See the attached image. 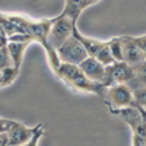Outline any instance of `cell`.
<instances>
[{
    "instance_id": "1",
    "label": "cell",
    "mask_w": 146,
    "mask_h": 146,
    "mask_svg": "<svg viewBox=\"0 0 146 146\" xmlns=\"http://www.w3.org/2000/svg\"><path fill=\"white\" fill-rule=\"evenodd\" d=\"M54 73L64 83H67L69 86H72L73 89H76V91L100 95V92L102 89L101 85L88 80L86 76H85L82 73V70L79 69V66L69 64V63H60V66L56 69Z\"/></svg>"
},
{
    "instance_id": "2",
    "label": "cell",
    "mask_w": 146,
    "mask_h": 146,
    "mask_svg": "<svg viewBox=\"0 0 146 146\" xmlns=\"http://www.w3.org/2000/svg\"><path fill=\"white\" fill-rule=\"evenodd\" d=\"M100 96L102 98L105 107L110 110V113L133 105V94L126 83H117L105 88L102 86Z\"/></svg>"
},
{
    "instance_id": "3",
    "label": "cell",
    "mask_w": 146,
    "mask_h": 146,
    "mask_svg": "<svg viewBox=\"0 0 146 146\" xmlns=\"http://www.w3.org/2000/svg\"><path fill=\"white\" fill-rule=\"evenodd\" d=\"M73 35L80 41V44L83 45L85 51L89 57L96 58L100 63H102L104 66H108L114 63V60L111 57V53H110V48H108V42L107 41H100V40H94V38H88L85 36L76 27L73 29Z\"/></svg>"
},
{
    "instance_id": "4",
    "label": "cell",
    "mask_w": 146,
    "mask_h": 146,
    "mask_svg": "<svg viewBox=\"0 0 146 146\" xmlns=\"http://www.w3.org/2000/svg\"><path fill=\"white\" fill-rule=\"evenodd\" d=\"M76 27V22L69 19L67 16L60 13L58 16L53 18V22H51V27L48 29V34H47V44L53 47V48H57L58 45H62L69 36L73 34V29Z\"/></svg>"
},
{
    "instance_id": "5",
    "label": "cell",
    "mask_w": 146,
    "mask_h": 146,
    "mask_svg": "<svg viewBox=\"0 0 146 146\" xmlns=\"http://www.w3.org/2000/svg\"><path fill=\"white\" fill-rule=\"evenodd\" d=\"M56 53H57L60 63H69V64H75V66H78L80 62H83L88 57L83 45L73 34L62 45H58L56 48Z\"/></svg>"
},
{
    "instance_id": "6",
    "label": "cell",
    "mask_w": 146,
    "mask_h": 146,
    "mask_svg": "<svg viewBox=\"0 0 146 146\" xmlns=\"http://www.w3.org/2000/svg\"><path fill=\"white\" fill-rule=\"evenodd\" d=\"M111 114L114 115H118L124 123L133 130V135H139V136H143L146 137V133H145V110L136 107V105H130V107H126V108H120V110H115Z\"/></svg>"
},
{
    "instance_id": "7",
    "label": "cell",
    "mask_w": 146,
    "mask_h": 146,
    "mask_svg": "<svg viewBox=\"0 0 146 146\" xmlns=\"http://www.w3.org/2000/svg\"><path fill=\"white\" fill-rule=\"evenodd\" d=\"M133 76H135V67H131L126 62H114L105 66L102 86L105 88L117 83H127Z\"/></svg>"
},
{
    "instance_id": "8",
    "label": "cell",
    "mask_w": 146,
    "mask_h": 146,
    "mask_svg": "<svg viewBox=\"0 0 146 146\" xmlns=\"http://www.w3.org/2000/svg\"><path fill=\"white\" fill-rule=\"evenodd\" d=\"M41 127V124L35 127H28L23 123H19L16 120H10L9 126L6 129V136H7V143L9 146H18L28 142L36 131Z\"/></svg>"
},
{
    "instance_id": "9",
    "label": "cell",
    "mask_w": 146,
    "mask_h": 146,
    "mask_svg": "<svg viewBox=\"0 0 146 146\" xmlns=\"http://www.w3.org/2000/svg\"><path fill=\"white\" fill-rule=\"evenodd\" d=\"M121 47H123V62L130 64L131 67H137L140 64H145L146 62V51L140 50L137 47L135 36H120Z\"/></svg>"
},
{
    "instance_id": "10",
    "label": "cell",
    "mask_w": 146,
    "mask_h": 146,
    "mask_svg": "<svg viewBox=\"0 0 146 146\" xmlns=\"http://www.w3.org/2000/svg\"><path fill=\"white\" fill-rule=\"evenodd\" d=\"M78 66L82 70L83 75L86 76L88 80H91L94 83H98L102 86V80H104V75H105V66L102 63H100L96 58L88 56Z\"/></svg>"
},
{
    "instance_id": "11",
    "label": "cell",
    "mask_w": 146,
    "mask_h": 146,
    "mask_svg": "<svg viewBox=\"0 0 146 146\" xmlns=\"http://www.w3.org/2000/svg\"><path fill=\"white\" fill-rule=\"evenodd\" d=\"M29 42H15V41H7L6 48L9 51L10 60H12V64H13L15 69H21L22 64V60L23 56H25V51L28 48Z\"/></svg>"
},
{
    "instance_id": "12",
    "label": "cell",
    "mask_w": 146,
    "mask_h": 146,
    "mask_svg": "<svg viewBox=\"0 0 146 146\" xmlns=\"http://www.w3.org/2000/svg\"><path fill=\"white\" fill-rule=\"evenodd\" d=\"M86 7H89L86 0H66V5H64V9L62 12V15H64L69 19L78 22L80 13Z\"/></svg>"
},
{
    "instance_id": "13",
    "label": "cell",
    "mask_w": 146,
    "mask_h": 146,
    "mask_svg": "<svg viewBox=\"0 0 146 146\" xmlns=\"http://www.w3.org/2000/svg\"><path fill=\"white\" fill-rule=\"evenodd\" d=\"M108 48L110 53H111V57L114 62H123V47H121V40L120 36H115V38L108 40Z\"/></svg>"
},
{
    "instance_id": "14",
    "label": "cell",
    "mask_w": 146,
    "mask_h": 146,
    "mask_svg": "<svg viewBox=\"0 0 146 146\" xmlns=\"http://www.w3.org/2000/svg\"><path fill=\"white\" fill-rule=\"evenodd\" d=\"M12 66L13 64H12V60H10V56H9L6 45L0 47V72H3V70H6Z\"/></svg>"
},
{
    "instance_id": "15",
    "label": "cell",
    "mask_w": 146,
    "mask_h": 146,
    "mask_svg": "<svg viewBox=\"0 0 146 146\" xmlns=\"http://www.w3.org/2000/svg\"><path fill=\"white\" fill-rule=\"evenodd\" d=\"M42 135H44V129H42V126H41V127L38 129V131H36V133H35V135H34L28 142L22 143V145H18V146H38V143H40V140H41Z\"/></svg>"
},
{
    "instance_id": "16",
    "label": "cell",
    "mask_w": 146,
    "mask_h": 146,
    "mask_svg": "<svg viewBox=\"0 0 146 146\" xmlns=\"http://www.w3.org/2000/svg\"><path fill=\"white\" fill-rule=\"evenodd\" d=\"M146 137L139 136V135H133V146H145Z\"/></svg>"
},
{
    "instance_id": "17",
    "label": "cell",
    "mask_w": 146,
    "mask_h": 146,
    "mask_svg": "<svg viewBox=\"0 0 146 146\" xmlns=\"http://www.w3.org/2000/svg\"><path fill=\"white\" fill-rule=\"evenodd\" d=\"M9 118H2L0 117V133L2 131H6V129H7V126H9Z\"/></svg>"
},
{
    "instance_id": "18",
    "label": "cell",
    "mask_w": 146,
    "mask_h": 146,
    "mask_svg": "<svg viewBox=\"0 0 146 146\" xmlns=\"http://www.w3.org/2000/svg\"><path fill=\"white\" fill-rule=\"evenodd\" d=\"M0 146H9L7 143V136H6V131L0 133Z\"/></svg>"
},
{
    "instance_id": "19",
    "label": "cell",
    "mask_w": 146,
    "mask_h": 146,
    "mask_svg": "<svg viewBox=\"0 0 146 146\" xmlns=\"http://www.w3.org/2000/svg\"><path fill=\"white\" fill-rule=\"evenodd\" d=\"M86 2H88V5H89V6H92V5H95V3H98L100 0H86Z\"/></svg>"
},
{
    "instance_id": "20",
    "label": "cell",
    "mask_w": 146,
    "mask_h": 146,
    "mask_svg": "<svg viewBox=\"0 0 146 146\" xmlns=\"http://www.w3.org/2000/svg\"><path fill=\"white\" fill-rule=\"evenodd\" d=\"M0 86H2V78H0Z\"/></svg>"
}]
</instances>
